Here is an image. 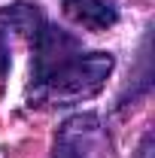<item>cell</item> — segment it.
Masks as SVG:
<instances>
[{
	"mask_svg": "<svg viewBox=\"0 0 155 158\" xmlns=\"http://www.w3.org/2000/svg\"><path fill=\"white\" fill-rule=\"evenodd\" d=\"M113 55L110 52H76L70 61H64L58 70L31 85L27 94L37 106H70L94 98L107 85V76L113 73Z\"/></svg>",
	"mask_w": 155,
	"mask_h": 158,
	"instance_id": "1",
	"label": "cell"
},
{
	"mask_svg": "<svg viewBox=\"0 0 155 158\" xmlns=\"http://www.w3.org/2000/svg\"><path fill=\"white\" fill-rule=\"evenodd\" d=\"M103 152H107V140H103L100 118L85 113L61 125L52 158H100Z\"/></svg>",
	"mask_w": 155,
	"mask_h": 158,
	"instance_id": "2",
	"label": "cell"
},
{
	"mask_svg": "<svg viewBox=\"0 0 155 158\" xmlns=\"http://www.w3.org/2000/svg\"><path fill=\"white\" fill-rule=\"evenodd\" d=\"M64 15L88 31H107L119 21V12L107 0H64Z\"/></svg>",
	"mask_w": 155,
	"mask_h": 158,
	"instance_id": "3",
	"label": "cell"
},
{
	"mask_svg": "<svg viewBox=\"0 0 155 158\" xmlns=\"http://www.w3.org/2000/svg\"><path fill=\"white\" fill-rule=\"evenodd\" d=\"M6 70H9V49H6V43L0 37V76H6Z\"/></svg>",
	"mask_w": 155,
	"mask_h": 158,
	"instance_id": "4",
	"label": "cell"
}]
</instances>
